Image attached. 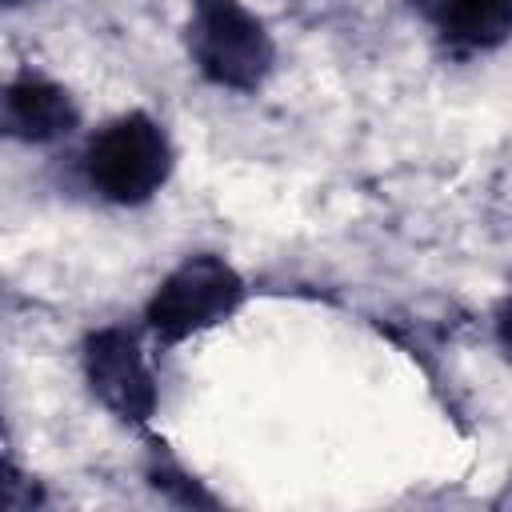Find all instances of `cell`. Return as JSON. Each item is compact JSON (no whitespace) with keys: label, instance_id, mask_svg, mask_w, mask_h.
I'll list each match as a JSON object with an SVG mask.
<instances>
[{"label":"cell","instance_id":"7a4b0ae2","mask_svg":"<svg viewBox=\"0 0 512 512\" xmlns=\"http://www.w3.org/2000/svg\"><path fill=\"white\" fill-rule=\"evenodd\" d=\"M176 152L160 120L148 112H124L108 120L84 148V180L108 204H148L172 176Z\"/></svg>","mask_w":512,"mask_h":512},{"label":"cell","instance_id":"5b68a950","mask_svg":"<svg viewBox=\"0 0 512 512\" xmlns=\"http://www.w3.org/2000/svg\"><path fill=\"white\" fill-rule=\"evenodd\" d=\"M4 132L20 144H52L80 128V108L72 92L40 72H20L4 88Z\"/></svg>","mask_w":512,"mask_h":512},{"label":"cell","instance_id":"277c9868","mask_svg":"<svg viewBox=\"0 0 512 512\" xmlns=\"http://www.w3.org/2000/svg\"><path fill=\"white\" fill-rule=\"evenodd\" d=\"M84 380L92 396L124 424H148L156 412V376L148 368V356L140 348V336L124 324H108L88 332L80 348Z\"/></svg>","mask_w":512,"mask_h":512},{"label":"cell","instance_id":"8992f818","mask_svg":"<svg viewBox=\"0 0 512 512\" xmlns=\"http://www.w3.org/2000/svg\"><path fill=\"white\" fill-rule=\"evenodd\" d=\"M456 56L492 52L512 36V0H408Z\"/></svg>","mask_w":512,"mask_h":512},{"label":"cell","instance_id":"6da1fadb","mask_svg":"<svg viewBox=\"0 0 512 512\" xmlns=\"http://www.w3.org/2000/svg\"><path fill=\"white\" fill-rule=\"evenodd\" d=\"M184 44L192 68L228 92H256L276 68L268 24L240 0H192Z\"/></svg>","mask_w":512,"mask_h":512},{"label":"cell","instance_id":"3957f363","mask_svg":"<svg viewBox=\"0 0 512 512\" xmlns=\"http://www.w3.org/2000/svg\"><path fill=\"white\" fill-rule=\"evenodd\" d=\"M244 276L216 252L184 256L148 296L144 328L160 344H180L204 328L224 324L244 304Z\"/></svg>","mask_w":512,"mask_h":512},{"label":"cell","instance_id":"52a82bcc","mask_svg":"<svg viewBox=\"0 0 512 512\" xmlns=\"http://www.w3.org/2000/svg\"><path fill=\"white\" fill-rule=\"evenodd\" d=\"M492 328H496V344H500L504 360L512 364V292L496 304V312H492Z\"/></svg>","mask_w":512,"mask_h":512}]
</instances>
